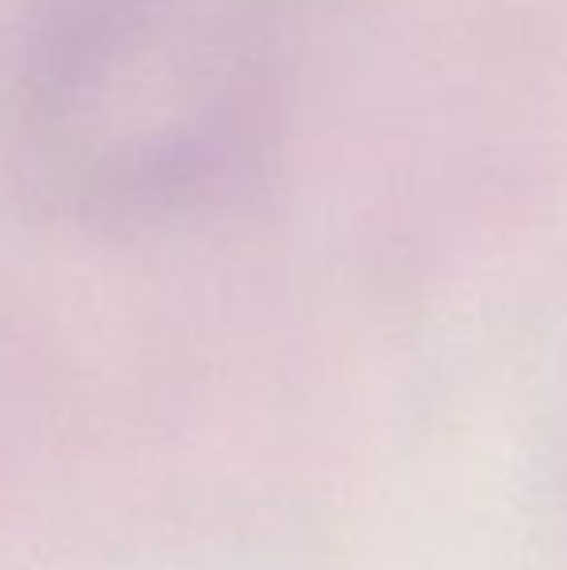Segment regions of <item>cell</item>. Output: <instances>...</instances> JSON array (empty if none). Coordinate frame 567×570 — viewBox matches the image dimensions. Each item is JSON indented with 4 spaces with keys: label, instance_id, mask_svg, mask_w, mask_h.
<instances>
[{
    "label": "cell",
    "instance_id": "1",
    "mask_svg": "<svg viewBox=\"0 0 567 570\" xmlns=\"http://www.w3.org/2000/svg\"><path fill=\"white\" fill-rule=\"evenodd\" d=\"M284 75L287 0H16L0 183L75 226L187 214L265 159Z\"/></svg>",
    "mask_w": 567,
    "mask_h": 570
}]
</instances>
